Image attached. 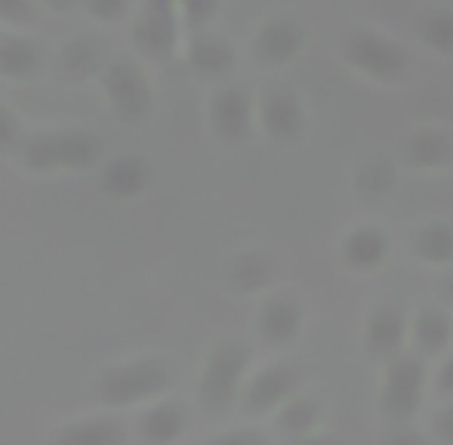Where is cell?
<instances>
[{
  "instance_id": "1",
  "label": "cell",
  "mask_w": 453,
  "mask_h": 445,
  "mask_svg": "<svg viewBox=\"0 0 453 445\" xmlns=\"http://www.w3.org/2000/svg\"><path fill=\"white\" fill-rule=\"evenodd\" d=\"M105 139L90 127H41L28 130L16 152V161L31 176L87 174L105 161Z\"/></svg>"
},
{
  "instance_id": "2",
  "label": "cell",
  "mask_w": 453,
  "mask_h": 445,
  "mask_svg": "<svg viewBox=\"0 0 453 445\" xmlns=\"http://www.w3.org/2000/svg\"><path fill=\"white\" fill-rule=\"evenodd\" d=\"M170 384V365L157 355H124L105 362L90 380V393L99 409L130 411L164 393Z\"/></svg>"
},
{
  "instance_id": "3",
  "label": "cell",
  "mask_w": 453,
  "mask_h": 445,
  "mask_svg": "<svg viewBox=\"0 0 453 445\" xmlns=\"http://www.w3.org/2000/svg\"><path fill=\"white\" fill-rule=\"evenodd\" d=\"M96 87H99L108 114L118 118L120 124L133 127L149 118L151 99H155L151 97V84L130 56H111L108 66L102 68Z\"/></svg>"
},
{
  "instance_id": "4",
  "label": "cell",
  "mask_w": 453,
  "mask_h": 445,
  "mask_svg": "<svg viewBox=\"0 0 453 445\" xmlns=\"http://www.w3.org/2000/svg\"><path fill=\"white\" fill-rule=\"evenodd\" d=\"M108 47L96 35H74L62 41L53 53V74L65 87H84L99 81L102 68L108 66Z\"/></svg>"
},
{
  "instance_id": "5",
  "label": "cell",
  "mask_w": 453,
  "mask_h": 445,
  "mask_svg": "<svg viewBox=\"0 0 453 445\" xmlns=\"http://www.w3.org/2000/svg\"><path fill=\"white\" fill-rule=\"evenodd\" d=\"M130 421L111 409H102L96 415H74L59 421V427L50 433V440L59 445H118L130 442Z\"/></svg>"
},
{
  "instance_id": "6",
  "label": "cell",
  "mask_w": 453,
  "mask_h": 445,
  "mask_svg": "<svg viewBox=\"0 0 453 445\" xmlns=\"http://www.w3.org/2000/svg\"><path fill=\"white\" fill-rule=\"evenodd\" d=\"M43 68H47V56L37 37L19 28L0 31V81L4 84H35Z\"/></svg>"
},
{
  "instance_id": "7",
  "label": "cell",
  "mask_w": 453,
  "mask_h": 445,
  "mask_svg": "<svg viewBox=\"0 0 453 445\" xmlns=\"http://www.w3.org/2000/svg\"><path fill=\"white\" fill-rule=\"evenodd\" d=\"M96 180L108 201H133L149 186L151 168L145 158L120 152V155H105V161L96 168Z\"/></svg>"
},
{
  "instance_id": "8",
  "label": "cell",
  "mask_w": 453,
  "mask_h": 445,
  "mask_svg": "<svg viewBox=\"0 0 453 445\" xmlns=\"http://www.w3.org/2000/svg\"><path fill=\"white\" fill-rule=\"evenodd\" d=\"M133 47L142 56H164L173 43V28H170L167 10H157V6H145L142 16H136L130 28Z\"/></svg>"
},
{
  "instance_id": "9",
  "label": "cell",
  "mask_w": 453,
  "mask_h": 445,
  "mask_svg": "<svg viewBox=\"0 0 453 445\" xmlns=\"http://www.w3.org/2000/svg\"><path fill=\"white\" fill-rule=\"evenodd\" d=\"M176 427H180V415H176L170 405H145V411H139L130 421V433L139 440L149 442H161V440H173Z\"/></svg>"
},
{
  "instance_id": "10",
  "label": "cell",
  "mask_w": 453,
  "mask_h": 445,
  "mask_svg": "<svg viewBox=\"0 0 453 445\" xmlns=\"http://www.w3.org/2000/svg\"><path fill=\"white\" fill-rule=\"evenodd\" d=\"M41 16V4L37 0H0V25L4 28L28 31Z\"/></svg>"
},
{
  "instance_id": "11",
  "label": "cell",
  "mask_w": 453,
  "mask_h": 445,
  "mask_svg": "<svg viewBox=\"0 0 453 445\" xmlns=\"http://www.w3.org/2000/svg\"><path fill=\"white\" fill-rule=\"evenodd\" d=\"M22 139H25L22 118L10 105H0V158H16Z\"/></svg>"
},
{
  "instance_id": "12",
  "label": "cell",
  "mask_w": 453,
  "mask_h": 445,
  "mask_svg": "<svg viewBox=\"0 0 453 445\" xmlns=\"http://www.w3.org/2000/svg\"><path fill=\"white\" fill-rule=\"evenodd\" d=\"M81 10L99 25L124 22L130 16V0H81Z\"/></svg>"
},
{
  "instance_id": "13",
  "label": "cell",
  "mask_w": 453,
  "mask_h": 445,
  "mask_svg": "<svg viewBox=\"0 0 453 445\" xmlns=\"http://www.w3.org/2000/svg\"><path fill=\"white\" fill-rule=\"evenodd\" d=\"M41 10H50V12H72L81 6V0H37Z\"/></svg>"
}]
</instances>
